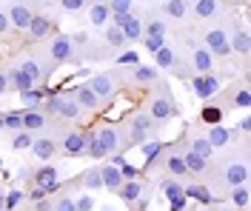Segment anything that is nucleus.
I'll return each instance as SVG.
<instances>
[{
  "mask_svg": "<svg viewBox=\"0 0 251 211\" xmlns=\"http://www.w3.org/2000/svg\"><path fill=\"white\" fill-rule=\"evenodd\" d=\"M174 114H177L174 97H172V92H169V89L163 86V94L151 97V103H149V117H151L154 123H169Z\"/></svg>",
  "mask_w": 251,
  "mask_h": 211,
  "instance_id": "obj_1",
  "label": "nucleus"
},
{
  "mask_svg": "<svg viewBox=\"0 0 251 211\" xmlns=\"http://www.w3.org/2000/svg\"><path fill=\"white\" fill-rule=\"evenodd\" d=\"M106 43H109L111 49H126V46H128L126 34L120 32L117 26H106Z\"/></svg>",
  "mask_w": 251,
  "mask_h": 211,
  "instance_id": "obj_37",
  "label": "nucleus"
},
{
  "mask_svg": "<svg viewBox=\"0 0 251 211\" xmlns=\"http://www.w3.org/2000/svg\"><path fill=\"white\" fill-rule=\"evenodd\" d=\"M117 63L120 66H137L140 63V54H137V51H123V54L117 57Z\"/></svg>",
  "mask_w": 251,
  "mask_h": 211,
  "instance_id": "obj_51",
  "label": "nucleus"
},
{
  "mask_svg": "<svg viewBox=\"0 0 251 211\" xmlns=\"http://www.w3.org/2000/svg\"><path fill=\"white\" fill-rule=\"evenodd\" d=\"M117 168H120V174H123V180H134L137 177V165H131V163H120V165H117Z\"/></svg>",
  "mask_w": 251,
  "mask_h": 211,
  "instance_id": "obj_53",
  "label": "nucleus"
},
{
  "mask_svg": "<svg viewBox=\"0 0 251 211\" xmlns=\"http://www.w3.org/2000/svg\"><path fill=\"white\" fill-rule=\"evenodd\" d=\"M143 34H149V37H166V23L157 15H149L143 20Z\"/></svg>",
  "mask_w": 251,
  "mask_h": 211,
  "instance_id": "obj_28",
  "label": "nucleus"
},
{
  "mask_svg": "<svg viewBox=\"0 0 251 211\" xmlns=\"http://www.w3.org/2000/svg\"><path fill=\"white\" fill-rule=\"evenodd\" d=\"M86 3H89V0H60V6L66 9V12H83Z\"/></svg>",
  "mask_w": 251,
  "mask_h": 211,
  "instance_id": "obj_52",
  "label": "nucleus"
},
{
  "mask_svg": "<svg viewBox=\"0 0 251 211\" xmlns=\"http://www.w3.org/2000/svg\"><path fill=\"white\" fill-rule=\"evenodd\" d=\"M223 180H226V186H246L249 183V168H246V163H228L226 165V171H223Z\"/></svg>",
  "mask_w": 251,
  "mask_h": 211,
  "instance_id": "obj_8",
  "label": "nucleus"
},
{
  "mask_svg": "<svg viewBox=\"0 0 251 211\" xmlns=\"http://www.w3.org/2000/svg\"><path fill=\"white\" fill-rule=\"evenodd\" d=\"M86 151V131H72L63 137V154L69 157H80Z\"/></svg>",
  "mask_w": 251,
  "mask_h": 211,
  "instance_id": "obj_10",
  "label": "nucleus"
},
{
  "mask_svg": "<svg viewBox=\"0 0 251 211\" xmlns=\"http://www.w3.org/2000/svg\"><path fill=\"white\" fill-rule=\"evenodd\" d=\"M6 89H9V80H6V74H3V71H0V94H3V92H6Z\"/></svg>",
  "mask_w": 251,
  "mask_h": 211,
  "instance_id": "obj_59",
  "label": "nucleus"
},
{
  "mask_svg": "<svg viewBox=\"0 0 251 211\" xmlns=\"http://www.w3.org/2000/svg\"><path fill=\"white\" fill-rule=\"evenodd\" d=\"M31 143H34V137H31V131L20 129V131L15 134V140H12V148H15V151H26V148H31Z\"/></svg>",
  "mask_w": 251,
  "mask_h": 211,
  "instance_id": "obj_41",
  "label": "nucleus"
},
{
  "mask_svg": "<svg viewBox=\"0 0 251 211\" xmlns=\"http://www.w3.org/2000/svg\"><path fill=\"white\" fill-rule=\"evenodd\" d=\"M51 211H77V206H75V197H69V194H63L57 203H54V209Z\"/></svg>",
  "mask_w": 251,
  "mask_h": 211,
  "instance_id": "obj_47",
  "label": "nucleus"
},
{
  "mask_svg": "<svg viewBox=\"0 0 251 211\" xmlns=\"http://www.w3.org/2000/svg\"><path fill=\"white\" fill-rule=\"evenodd\" d=\"M117 194H120V200H123V203H128V206H131V203L143 194V183L137 177H134V180H123V186L117 188Z\"/></svg>",
  "mask_w": 251,
  "mask_h": 211,
  "instance_id": "obj_18",
  "label": "nucleus"
},
{
  "mask_svg": "<svg viewBox=\"0 0 251 211\" xmlns=\"http://www.w3.org/2000/svg\"><path fill=\"white\" fill-rule=\"evenodd\" d=\"M140 40H143V46H146V49L151 51V54H154V51L160 49L163 43H166V37H149V34H143Z\"/></svg>",
  "mask_w": 251,
  "mask_h": 211,
  "instance_id": "obj_48",
  "label": "nucleus"
},
{
  "mask_svg": "<svg viewBox=\"0 0 251 211\" xmlns=\"http://www.w3.org/2000/svg\"><path fill=\"white\" fill-rule=\"evenodd\" d=\"M100 177H103V188H109V191H114V194H117V188L123 186V174H120V168L111 165V163L100 165Z\"/></svg>",
  "mask_w": 251,
  "mask_h": 211,
  "instance_id": "obj_13",
  "label": "nucleus"
},
{
  "mask_svg": "<svg viewBox=\"0 0 251 211\" xmlns=\"http://www.w3.org/2000/svg\"><path fill=\"white\" fill-rule=\"evenodd\" d=\"M86 154L94 157V160L106 157V148L100 146V140H97V134H94V131H86Z\"/></svg>",
  "mask_w": 251,
  "mask_h": 211,
  "instance_id": "obj_35",
  "label": "nucleus"
},
{
  "mask_svg": "<svg viewBox=\"0 0 251 211\" xmlns=\"http://www.w3.org/2000/svg\"><path fill=\"white\" fill-rule=\"evenodd\" d=\"M163 151V140H143L140 143V154L146 157L149 163H154V157Z\"/></svg>",
  "mask_w": 251,
  "mask_h": 211,
  "instance_id": "obj_39",
  "label": "nucleus"
},
{
  "mask_svg": "<svg viewBox=\"0 0 251 211\" xmlns=\"http://www.w3.org/2000/svg\"><path fill=\"white\" fill-rule=\"evenodd\" d=\"M151 129H154V120H151L149 114H134L131 123H128V143L140 146L143 140H149Z\"/></svg>",
  "mask_w": 251,
  "mask_h": 211,
  "instance_id": "obj_3",
  "label": "nucleus"
},
{
  "mask_svg": "<svg viewBox=\"0 0 251 211\" xmlns=\"http://www.w3.org/2000/svg\"><path fill=\"white\" fill-rule=\"evenodd\" d=\"M80 112H83V109H80V103L75 100V94H72V97H60L57 114H60L63 120H77V117H80Z\"/></svg>",
  "mask_w": 251,
  "mask_h": 211,
  "instance_id": "obj_24",
  "label": "nucleus"
},
{
  "mask_svg": "<svg viewBox=\"0 0 251 211\" xmlns=\"http://www.w3.org/2000/svg\"><path fill=\"white\" fill-rule=\"evenodd\" d=\"M217 92H220V77L214 74V71L203 74V94H205V100H208V97H214Z\"/></svg>",
  "mask_w": 251,
  "mask_h": 211,
  "instance_id": "obj_40",
  "label": "nucleus"
},
{
  "mask_svg": "<svg viewBox=\"0 0 251 211\" xmlns=\"http://www.w3.org/2000/svg\"><path fill=\"white\" fill-rule=\"evenodd\" d=\"M0 211H3V194H0Z\"/></svg>",
  "mask_w": 251,
  "mask_h": 211,
  "instance_id": "obj_62",
  "label": "nucleus"
},
{
  "mask_svg": "<svg viewBox=\"0 0 251 211\" xmlns=\"http://www.w3.org/2000/svg\"><path fill=\"white\" fill-rule=\"evenodd\" d=\"M86 86H89V89H92L94 94L103 100V103H106V100H111L114 94H117V89H114V80H111L109 74H94V77H89V83H86Z\"/></svg>",
  "mask_w": 251,
  "mask_h": 211,
  "instance_id": "obj_6",
  "label": "nucleus"
},
{
  "mask_svg": "<svg viewBox=\"0 0 251 211\" xmlns=\"http://www.w3.org/2000/svg\"><path fill=\"white\" fill-rule=\"evenodd\" d=\"M29 37H34V40H43V37H49V34L54 32V23L49 20V17H31V23H29Z\"/></svg>",
  "mask_w": 251,
  "mask_h": 211,
  "instance_id": "obj_15",
  "label": "nucleus"
},
{
  "mask_svg": "<svg viewBox=\"0 0 251 211\" xmlns=\"http://www.w3.org/2000/svg\"><path fill=\"white\" fill-rule=\"evenodd\" d=\"M188 6H191V0H166L160 9H163V15L172 17V20H183L188 15Z\"/></svg>",
  "mask_w": 251,
  "mask_h": 211,
  "instance_id": "obj_17",
  "label": "nucleus"
},
{
  "mask_svg": "<svg viewBox=\"0 0 251 211\" xmlns=\"http://www.w3.org/2000/svg\"><path fill=\"white\" fill-rule=\"evenodd\" d=\"M231 43V51H237L240 57H246L249 54V49H251V37H249V32L246 29H240V32L234 34V40H228Z\"/></svg>",
  "mask_w": 251,
  "mask_h": 211,
  "instance_id": "obj_32",
  "label": "nucleus"
},
{
  "mask_svg": "<svg viewBox=\"0 0 251 211\" xmlns=\"http://www.w3.org/2000/svg\"><path fill=\"white\" fill-rule=\"evenodd\" d=\"M109 15H131V0H109Z\"/></svg>",
  "mask_w": 251,
  "mask_h": 211,
  "instance_id": "obj_43",
  "label": "nucleus"
},
{
  "mask_svg": "<svg viewBox=\"0 0 251 211\" xmlns=\"http://www.w3.org/2000/svg\"><path fill=\"white\" fill-rule=\"evenodd\" d=\"M188 209V197H174V200H169V211H186Z\"/></svg>",
  "mask_w": 251,
  "mask_h": 211,
  "instance_id": "obj_54",
  "label": "nucleus"
},
{
  "mask_svg": "<svg viewBox=\"0 0 251 211\" xmlns=\"http://www.w3.org/2000/svg\"><path fill=\"white\" fill-rule=\"evenodd\" d=\"M203 46L214 57H226V54H231V43H228V34L223 32V29H208L203 34Z\"/></svg>",
  "mask_w": 251,
  "mask_h": 211,
  "instance_id": "obj_2",
  "label": "nucleus"
},
{
  "mask_svg": "<svg viewBox=\"0 0 251 211\" xmlns=\"http://www.w3.org/2000/svg\"><path fill=\"white\" fill-rule=\"evenodd\" d=\"M54 209V203H51V200H37V209L34 211H51Z\"/></svg>",
  "mask_w": 251,
  "mask_h": 211,
  "instance_id": "obj_57",
  "label": "nucleus"
},
{
  "mask_svg": "<svg viewBox=\"0 0 251 211\" xmlns=\"http://www.w3.org/2000/svg\"><path fill=\"white\" fill-rule=\"evenodd\" d=\"M34 186L46 188V194H51L54 188H60V186H57V168H54V165H43V168L34 174Z\"/></svg>",
  "mask_w": 251,
  "mask_h": 211,
  "instance_id": "obj_14",
  "label": "nucleus"
},
{
  "mask_svg": "<svg viewBox=\"0 0 251 211\" xmlns=\"http://www.w3.org/2000/svg\"><path fill=\"white\" fill-rule=\"evenodd\" d=\"M183 163H186V171H191V174H205V168H208V160L200 157V154H194L191 148L183 154Z\"/></svg>",
  "mask_w": 251,
  "mask_h": 211,
  "instance_id": "obj_25",
  "label": "nucleus"
},
{
  "mask_svg": "<svg viewBox=\"0 0 251 211\" xmlns=\"http://www.w3.org/2000/svg\"><path fill=\"white\" fill-rule=\"evenodd\" d=\"M57 106H60V97L54 94V92H49V97H43V109L49 114H57Z\"/></svg>",
  "mask_w": 251,
  "mask_h": 211,
  "instance_id": "obj_50",
  "label": "nucleus"
},
{
  "mask_svg": "<svg viewBox=\"0 0 251 211\" xmlns=\"http://www.w3.org/2000/svg\"><path fill=\"white\" fill-rule=\"evenodd\" d=\"M20 114H23V112H9V114H3V129H15V131L23 129V120H20Z\"/></svg>",
  "mask_w": 251,
  "mask_h": 211,
  "instance_id": "obj_44",
  "label": "nucleus"
},
{
  "mask_svg": "<svg viewBox=\"0 0 251 211\" xmlns=\"http://www.w3.org/2000/svg\"><path fill=\"white\" fill-rule=\"evenodd\" d=\"M72 43H89V34H75V37H72Z\"/></svg>",
  "mask_w": 251,
  "mask_h": 211,
  "instance_id": "obj_58",
  "label": "nucleus"
},
{
  "mask_svg": "<svg viewBox=\"0 0 251 211\" xmlns=\"http://www.w3.org/2000/svg\"><path fill=\"white\" fill-rule=\"evenodd\" d=\"M166 168H169V174H172V177H186V174H188L180 151H172V154L166 157Z\"/></svg>",
  "mask_w": 251,
  "mask_h": 211,
  "instance_id": "obj_29",
  "label": "nucleus"
},
{
  "mask_svg": "<svg viewBox=\"0 0 251 211\" xmlns=\"http://www.w3.org/2000/svg\"><path fill=\"white\" fill-rule=\"evenodd\" d=\"M214 211H237V209H214Z\"/></svg>",
  "mask_w": 251,
  "mask_h": 211,
  "instance_id": "obj_61",
  "label": "nucleus"
},
{
  "mask_svg": "<svg viewBox=\"0 0 251 211\" xmlns=\"http://www.w3.org/2000/svg\"><path fill=\"white\" fill-rule=\"evenodd\" d=\"M31 151H34L37 160H51V157L57 154V143L49 140V137H43V140H34V143H31Z\"/></svg>",
  "mask_w": 251,
  "mask_h": 211,
  "instance_id": "obj_19",
  "label": "nucleus"
},
{
  "mask_svg": "<svg viewBox=\"0 0 251 211\" xmlns=\"http://www.w3.org/2000/svg\"><path fill=\"white\" fill-rule=\"evenodd\" d=\"M75 100L80 103V109H86V112H100L103 109V100L97 97L89 86H80L77 92H75Z\"/></svg>",
  "mask_w": 251,
  "mask_h": 211,
  "instance_id": "obj_11",
  "label": "nucleus"
},
{
  "mask_svg": "<svg viewBox=\"0 0 251 211\" xmlns=\"http://www.w3.org/2000/svg\"><path fill=\"white\" fill-rule=\"evenodd\" d=\"M205 137H208V143H211L214 148H223V146H228V143H231V137H234V134L226 129L223 123H217V126H208V134H205Z\"/></svg>",
  "mask_w": 251,
  "mask_h": 211,
  "instance_id": "obj_16",
  "label": "nucleus"
},
{
  "mask_svg": "<svg viewBox=\"0 0 251 211\" xmlns=\"http://www.w3.org/2000/svg\"><path fill=\"white\" fill-rule=\"evenodd\" d=\"M80 183H83V188L86 191H97V188H103V177H100V168H86L83 174H80Z\"/></svg>",
  "mask_w": 251,
  "mask_h": 211,
  "instance_id": "obj_27",
  "label": "nucleus"
},
{
  "mask_svg": "<svg viewBox=\"0 0 251 211\" xmlns=\"http://www.w3.org/2000/svg\"><path fill=\"white\" fill-rule=\"evenodd\" d=\"M200 123H205V126L223 123V109H220V106H203V109H200Z\"/></svg>",
  "mask_w": 251,
  "mask_h": 211,
  "instance_id": "obj_33",
  "label": "nucleus"
},
{
  "mask_svg": "<svg viewBox=\"0 0 251 211\" xmlns=\"http://www.w3.org/2000/svg\"><path fill=\"white\" fill-rule=\"evenodd\" d=\"M20 200H23V191H12V194H6V197H3V209L15 211L17 206H20Z\"/></svg>",
  "mask_w": 251,
  "mask_h": 211,
  "instance_id": "obj_46",
  "label": "nucleus"
},
{
  "mask_svg": "<svg viewBox=\"0 0 251 211\" xmlns=\"http://www.w3.org/2000/svg\"><path fill=\"white\" fill-rule=\"evenodd\" d=\"M9 29H12V23H9V15H6V12H0V34H6Z\"/></svg>",
  "mask_w": 251,
  "mask_h": 211,
  "instance_id": "obj_56",
  "label": "nucleus"
},
{
  "mask_svg": "<svg viewBox=\"0 0 251 211\" xmlns=\"http://www.w3.org/2000/svg\"><path fill=\"white\" fill-rule=\"evenodd\" d=\"M154 60H157V66H160V69H172L174 60H177V54H174L172 46H166V43H163V46L154 51Z\"/></svg>",
  "mask_w": 251,
  "mask_h": 211,
  "instance_id": "obj_34",
  "label": "nucleus"
},
{
  "mask_svg": "<svg viewBox=\"0 0 251 211\" xmlns=\"http://www.w3.org/2000/svg\"><path fill=\"white\" fill-rule=\"evenodd\" d=\"M191 151H194V154H200V157H205V160H211L214 146L208 143V137H203V134H200V137H194V140H191Z\"/></svg>",
  "mask_w": 251,
  "mask_h": 211,
  "instance_id": "obj_38",
  "label": "nucleus"
},
{
  "mask_svg": "<svg viewBox=\"0 0 251 211\" xmlns=\"http://www.w3.org/2000/svg\"><path fill=\"white\" fill-rule=\"evenodd\" d=\"M89 20H92V26H106V23H109V6H106L103 0H92V6H89Z\"/></svg>",
  "mask_w": 251,
  "mask_h": 211,
  "instance_id": "obj_22",
  "label": "nucleus"
},
{
  "mask_svg": "<svg viewBox=\"0 0 251 211\" xmlns=\"http://www.w3.org/2000/svg\"><path fill=\"white\" fill-rule=\"evenodd\" d=\"M75 206H77V211H94V197L92 194H80L77 200H75Z\"/></svg>",
  "mask_w": 251,
  "mask_h": 211,
  "instance_id": "obj_49",
  "label": "nucleus"
},
{
  "mask_svg": "<svg viewBox=\"0 0 251 211\" xmlns=\"http://www.w3.org/2000/svg\"><path fill=\"white\" fill-rule=\"evenodd\" d=\"M43 197H46V188H40V186H34V188L29 191V200H34V203H37V200H43Z\"/></svg>",
  "mask_w": 251,
  "mask_h": 211,
  "instance_id": "obj_55",
  "label": "nucleus"
},
{
  "mask_svg": "<svg viewBox=\"0 0 251 211\" xmlns=\"http://www.w3.org/2000/svg\"><path fill=\"white\" fill-rule=\"evenodd\" d=\"M191 9L200 20H208V17H214L220 12V3L217 0H191Z\"/></svg>",
  "mask_w": 251,
  "mask_h": 211,
  "instance_id": "obj_23",
  "label": "nucleus"
},
{
  "mask_svg": "<svg viewBox=\"0 0 251 211\" xmlns=\"http://www.w3.org/2000/svg\"><path fill=\"white\" fill-rule=\"evenodd\" d=\"M191 66L197 74H208V71H214V54L203 43H191Z\"/></svg>",
  "mask_w": 251,
  "mask_h": 211,
  "instance_id": "obj_5",
  "label": "nucleus"
},
{
  "mask_svg": "<svg viewBox=\"0 0 251 211\" xmlns=\"http://www.w3.org/2000/svg\"><path fill=\"white\" fill-rule=\"evenodd\" d=\"M20 120H23V129L26 131H37L46 126V114L37 112V109H26V112L20 114Z\"/></svg>",
  "mask_w": 251,
  "mask_h": 211,
  "instance_id": "obj_21",
  "label": "nucleus"
},
{
  "mask_svg": "<svg viewBox=\"0 0 251 211\" xmlns=\"http://www.w3.org/2000/svg\"><path fill=\"white\" fill-rule=\"evenodd\" d=\"M160 191H163L166 200H174V197H183V186H180L177 177H166V180H160Z\"/></svg>",
  "mask_w": 251,
  "mask_h": 211,
  "instance_id": "obj_31",
  "label": "nucleus"
},
{
  "mask_svg": "<svg viewBox=\"0 0 251 211\" xmlns=\"http://www.w3.org/2000/svg\"><path fill=\"white\" fill-rule=\"evenodd\" d=\"M228 200H231V209H237V211L249 209V186H234Z\"/></svg>",
  "mask_w": 251,
  "mask_h": 211,
  "instance_id": "obj_36",
  "label": "nucleus"
},
{
  "mask_svg": "<svg viewBox=\"0 0 251 211\" xmlns=\"http://www.w3.org/2000/svg\"><path fill=\"white\" fill-rule=\"evenodd\" d=\"M186 211H191V209H186Z\"/></svg>",
  "mask_w": 251,
  "mask_h": 211,
  "instance_id": "obj_64",
  "label": "nucleus"
},
{
  "mask_svg": "<svg viewBox=\"0 0 251 211\" xmlns=\"http://www.w3.org/2000/svg\"><path fill=\"white\" fill-rule=\"evenodd\" d=\"M120 32L126 34V40H128V43H137V40L143 37V20H140V17H134V15H128V20L120 26Z\"/></svg>",
  "mask_w": 251,
  "mask_h": 211,
  "instance_id": "obj_20",
  "label": "nucleus"
},
{
  "mask_svg": "<svg viewBox=\"0 0 251 211\" xmlns=\"http://www.w3.org/2000/svg\"><path fill=\"white\" fill-rule=\"evenodd\" d=\"M49 54H51L54 63H69V60L75 57V43H72V37H69V34H54V40H51V46H49Z\"/></svg>",
  "mask_w": 251,
  "mask_h": 211,
  "instance_id": "obj_4",
  "label": "nucleus"
},
{
  "mask_svg": "<svg viewBox=\"0 0 251 211\" xmlns=\"http://www.w3.org/2000/svg\"><path fill=\"white\" fill-rule=\"evenodd\" d=\"M249 126H251V123H249V117H243V120H240V131L246 134V131H249Z\"/></svg>",
  "mask_w": 251,
  "mask_h": 211,
  "instance_id": "obj_60",
  "label": "nucleus"
},
{
  "mask_svg": "<svg viewBox=\"0 0 251 211\" xmlns=\"http://www.w3.org/2000/svg\"><path fill=\"white\" fill-rule=\"evenodd\" d=\"M183 194L188 197V200H197V203H203V206H217V197L211 194L205 186H200V183H191V186H183Z\"/></svg>",
  "mask_w": 251,
  "mask_h": 211,
  "instance_id": "obj_12",
  "label": "nucleus"
},
{
  "mask_svg": "<svg viewBox=\"0 0 251 211\" xmlns=\"http://www.w3.org/2000/svg\"><path fill=\"white\" fill-rule=\"evenodd\" d=\"M103 211H114V209H103Z\"/></svg>",
  "mask_w": 251,
  "mask_h": 211,
  "instance_id": "obj_63",
  "label": "nucleus"
},
{
  "mask_svg": "<svg viewBox=\"0 0 251 211\" xmlns=\"http://www.w3.org/2000/svg\"><path fill=\"white\" fill-rule=\"evenodd\" d=\"M46 94L49 92H43V89H26V92H20V103H23L26 109H37Z\"/></svg>",
  "mask_w": 251,
  "mask_h": 211,
  "instance_id": "obj_30",
  "label": "nucleus"
},
{
  "mask_svg": "<svg viewBox=\"0 0 251 211\" xmlns=\"http://www.w3.org/2000/svg\"><path fill=\"white\" fill-rule=\"evenodd\" d=\"M94 134H97L100 146L106 148V154H114V151L120 148V131L114 129V126H100Z\"/></svg>",
  "mask_w": 251,
  "mask_h": 211,
  "instance_id": "obj_9",
  "label": "nucleus"
},
{
  "mask_svg": "<svg viewBox=\"0 0 251 211\" xmlns=\"http://www.w3.org/2000/svg\"><path fill=\"white\" fill-rule=\"evenodd\" d=\"M231 106H237V109H249V106H251V92H249V89H240V92H234Z\"/></svg>",
  "mask_w": 251,
  "mask_h": 211,
  "instance_id": "obj_45",
  "label": "nucleus"
},
{
  "mask_svg": "<svg viewBox=\"0 0 251 211\" xmlns=\"http://www.w3.org/2000/svg\"><path fill=\"white\" fill-rule=\"evenodd\" d=\"M17 69H20L23 74H29V77H34V80H37V77L43 74V69H40V63H37L34 57H26V60H23V63L17 66Z\"/></svg>",
  "mask_w": 251,
  "mask_h": 211,
  "instance_id": "obj_42",
  "label": "nucleus"
},
{
  "mask_svg": "<svg viewBox=\"0 0 251 211\" xmlns=\"http://www.w3.org/2000/svg\"><path fill=\"white\" fill-rule=\"evenodd\" d=\"M131 77H134V83H140V86H149V83H157V69H151V66H131Z\"/></svg>",
  "mask_w": 251,
  "mask_h": 211,
  "instance_id": "obj_26",
  "label": "nucleus"
},
{
  "mask_svg": "<svg viewBox=\"0 0 251 211\" xmlns=\"http://www.w3.org/2000/svg\"><path fill=\"white\" fill-rule=\"evenodd\" d=\"M9 15V23L15 26V29H20V32H26L29 29V23H31V9L29 6H23V3H12V9L6 12Z\"/></svg>",
  "mask_w": 251,
  "mask_h": 211,
  "instance_id": "obj_7",
  "label": "nucleus"
}]
</instances>
